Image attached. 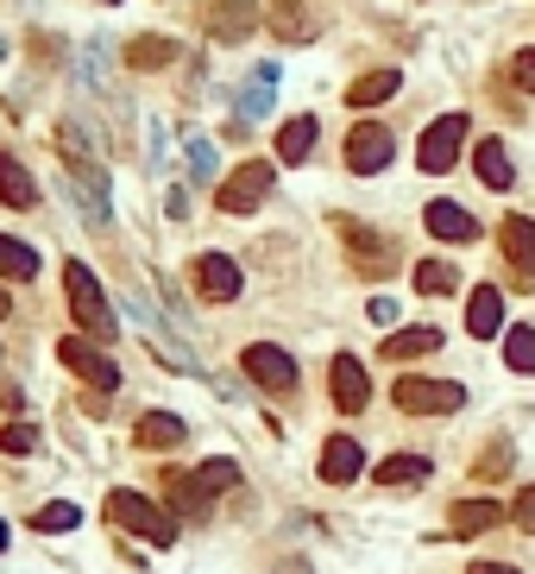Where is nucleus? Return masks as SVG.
I'll return each instance as SVG.
<instances>
[{"mask_svg":"<svg viewBox=\"0 0 535 574\" xmlns=\"http://www.w3.org/2000/svg\"><path fill=\"white\" fill-rule=\"evenodd\" d=\"M504 366L511 373H535V329H511L504 335Z\"/></svg>","mask_w":535,"mask_h":574,"instance_id":"c756f323","label":"nucleus"},{"mask_svg":"<svg viewBox=\"0 0 535 574\" xmlns=\"http://www.w3.org/2000/svg\"><path fill=\"white\" fill-rule=\"evenodd\" d=\"M82 524V512L70 505V499H58V505H44L39 517H32V531H44V536H58V531H77Z\"/></svg>","mask_w":535,"mask_h":574,"instance_id":"2f4dec72","label":"nucleus"},{"mask_svg":"<svg viewBox=\"0 0 535 574\" xmlns=\"http://www.w3.org/2000/svg\"><path fill=\"white\" fill-rule=\"evenodd\" d=\"M63 291H70V310H77V322H82V335H89V341H114L120 335L114 310H108V291H101V278L89 272L82 259L63 265Z\"/></svg>","mask_w":535,"mask_h":574,"instance_id":"f257e3e1","label":"nucleus"},{"mask_svg":"<svg viewBox=\"0 0 535 574\" xmlns=\"http://www.w3.org/2000/svg\"><path fill=\"white\" fill-rule=\"evenodd\" d=\"M511 82L535 95V51H516V58H511Z\"/></svg>","mask_w":535,"mask_h":574,"instance_id":"f704fd0d","label":"nucleus"},{"mask_svg":"<svg viewBox=\"0 0 535 574\" xmlns=\"http://www.w3.org/2000/svg\"><path fill=\"white\" fill-rule=\"evenodd\" d=\"M504 329V298H497V284H478L473 303H466V335L473 341H492Z\"/></svg>","mask_w":535,"mask_h":574,"instance_id":"2eb2a0df","label":"nucleus"},{"mask_svg":"<svg viewBox=\"0 0 535 574\" xmlns=\"http://www.w3.org/2000/svg\"><path fill=\"white\" fill-rule=\"evenodd\" d=\"M511 517H516V531H529V536H535V486H529V493H516Z\"/></svg>","mask_w":535,"mask_h":574,"instance_id":"c9c22d12","label":"nucleus"},{"mask_svg":"<svg viewBox=\"0 0 535 574\" xmlns=\"http://www.w3.org/2000/svg\"><path fill=\"white\" fill-rule=\"evenodd\" d=\"M460 404H466V392L454 379H416V373L397 379V411H410V416H447Z\"/></svg>","mask_w":535,"mask_h":574,"instance_id":"7ed1b4c3","label":"nucleus"},{"mask_svg":"<svg viewBox=\"0 0 535 574\" xmlns=\"http://www.w3.org/2000/svg\"><path fill=\"white\" fill-rule=\"evenodd\" d=\"M101 7H114V0H101Z\"/></svg>","mask_w":535,"mask_h":574,"instance_id":"a19ab883","label":"nucleus"},{"mask_svg":"<svg viewBox=\"0 0 535 574\" xmlns=\"http://www.w3.org/2000/svg\"><path fill=\"white\" fill-rule=\"evenodd\" d=\"M441 348V329H397V335L384 341V360H422Z\"/></svg>","mask_w":535,"mask_h":574,"instance_id":"b1692460","label":"nucleus"},{"mask_svg":"<svg viewBox=\"0 0 535 574\" xmlns=\"http://www.w3.org/2000/svg\"><path fill=\"white\" fill-rule=\"evenodd\" d=\"M7 310H13V298H7V291H0V316H7Z\"/></svg>","mask_w":535,"mask_h":574,"instance_id":"58836bf2","label":"nucleus"},{"mask_svg":"<svg viewBox=\"0 0 535 574\" xmlns=\"http://www.w3.org/2000/svg\"><path fill=\"white\" fill-rule=\"evenodd\" d=\"M460 145H466V114H441L428 133H422V145H416V164L422 171H454L460 164Z\"/></svg>","mask_w":535,"mask_h":574,"instance_id":"0eeeda50","label":"nucleus"},{"mask_svg":"<svg viewBox=\"0 0 535 574\" xmlns=\"http://www.w3.org/2000/svg\"><path fill=\"white\" fill-rule=\"evenodd\" d=\"M497 240H504V259H511L516 272L535 278V221H529V215H504Z\"/></svg>","mask_w":535,"mask_h":574,"instance_id":"f3484780","label":"nucleus"},{"mask_svg":"<svg viewBox=\"0 0 535 574\" xmlns=\"http://www.w3.org/2000/svg\"><path fill=\"white\" fill-rule=\"evenodd\" d=\"M0 202H7V209H32V202H39V183H32V171H26L13 152H0Z\"/></svg>","mask_w":535,"mask_h":574,"instance_id":"aec40b11","label":"nucleus"},{"mask_svg":"<svg viewBox=\"0 0 535 574\" xmlns=\"http://www.w3.org/2000/svg\"><path fill=\"white\" fill-rule=\"evenodd\" d=\"M391 152H397V145H391V133H384L378 120H360V127L346 133V164H353L360 178L384 171V164H391Z\"/></svg>","mask_w":535,"mask_h":574,"instance_id":"1a4fd4ad","label":"nucleus"},{"mask_svg":"<svg viewBox=\"0 0 535 574\" xmlns=\"http://www.w3.org/2000/svg\"><path fill=\"white\" fill-rule=\"evenodd\" d=\"M473 171H478V183L485 190H511V152H504V139H478L473 145Z\"/></svg>","mask_w":535,"mask_h":574,"instance_id":"a211bd4d","label":"nucleus"},{"mask_svg":"<svg viewBox=\"0 0 535 574\" xmlns=\"http://www.w3.org/2000/svg\"><path fill=\"white\" fill-rule=\"evenodd\" d=\"M271 183H277V171H271L265 159H252V164H240V171L221 183V197L214 202H221V215H252V209L271 197Z\"/></svg>","mask_w":535,"mask_h":574,"instance_id":"39448f33","label":"nucleus"},{"mask_svg":"<svg viewBox=\"0 0 535 574\" xmlns=\"http://www.w3.org/2000/svg\"><path fill=\"white\" fill-rule=\"evenodd\" d=\"M108 517H114L120 531L158 543V550H171V543H176V517L164 512V505H152L145 493H108Z\"/></svg>","mask_w":535,"mask_h":574,"instance_id":"f03ea898","label":"nucleus"},{"mask_svg":"<svg viewBox=\"0 0 535 574\" xmlns=\"http://www.w3.org/2000/svg\"><path fill=\"white\" fill-rule=\"evenodd\" d=\"M473 574H516V568H504V562H473Z\"/></svg>","mask_w":535,"mask_h":574,"instance_id":"4c0bfd02","label":"nucleus"},{"mask_svg":"<svg viewBox=\"0 0 535 574\" xmlns=\"http://www.w3.org/2000/svg\"><path fill=\"white\" fill-rule=\"evenodd\" d=\"M397 89H403L397 70H372V77H360L353 89H346V101H353V108H378V101H391Z\"/></svg>","mask_w":535,"mask_h":574,"instance_id":"5701e85b","label":"nucleus"},{"mask_svg":"<svg viewBox=\"0 0 535 574\" xmlns=\"http://www.w3.org/2000/svg\"><path fill=\"white\" fill-rule=\"evenodd\" d=\"M422 480H428V461L422 455H391L378 467V486H422Z\"/></svg>","mask_w":535,"mask_h":574,"instance_id":"cd10ccee","label":"nucleus"},{"mask_svg":"<svg viewBox=\"0 0 535 574\" xmlns=\"http://www.w3.org/2000/svg\"><path fill=\"white\" fill-rule=\"evenodd\" d=\"M63 152H70V178H77V202L89 209V221H108V178L95 171V159L77 145V127H63Z\"/></svg>","mask_w":535,"mask_h":574,"instance_id":"423d86ee","label":"nucleus"},{"mask_svg":"<svg viewBox=\"0 0 535 574\" xmlns=\"http://www.w3.org/2000/svg\"><path fill=\"white\" fill-rule=\"evenodd\" d=\"M265 108H271V70H259L246 89V114H265Z\"/></svg>","mask_w":535,"mask_h":574,"instance_id":"72a5a7b5","label":"nucleus"},{"mask_svg":"<svg viewBox=\"0 0 535 574\" xmlns=\"http://www.w3.org/2000/svg\"><path fill=\"white\" fill-rule=\"evenodd\" d=\"M171 58H176V39H158V32L127 44V63H133V70H164Z\"/></svg>","mask_w":535,"mask_h":574,"instance_id":"393cba45","label":"nucleus"},{"mask_svg":"<svg viewBox=\"0 0 535 574\" xmlns=\"http://www.w3.org/2000/svg\"><path fill=\"white\" fill-rule=\"evenodd\" d=\"M190 480H195L202 499H214V493H233V486H240V467H233V461H202Z\"/></svg>","mask_w":535,"mask_h":574,"instance_id":"bb28decb","label":"nucleus"},{"mask_svg":"<svg viewBox=\"0 0 535 574\" xmlns=\"http://www.w3.org/2000/svg\"><path fill=\"white\" fill-rule=\"evenodd\" d=\"M271 7V26L284 32V39H309V20H303V0H265Z\"/></svg>","mask_w":535,"mask_h":574,"instance_id":"7c9ffc66","label":"nucleus"},{"mask_svg":"<svg viewBox=\"0 0 535 574\" xmlns=\"http://www.w3.org/2000/svg\"><path fill=\"white\" fill-rule=\"evenodd\" d=\"M492 524H504V505H497V499H466V505H454V536H478V531H492Z\"/></svg>","mask_w":535,"mask_h":574,"instance_id":"4be33fe9","label":"nucleus"},{"mask_svg":"<svg viewBox=\"0 0 535 574\" xmlns=\"http://www.w3.org/2000/svg\"><path fill=\"white\" fill-rule=\"evenodd\" d=\"M0 550H7V524H0Z\"/></svg>","mask_w":535,"mask_h":574,"instance_id":"ea45409f","label":"nucleus"},{"mask_svg":"<svg viewBox=\"0 0 535 574\" xmlns=\"http://www.w3.org/2000/svg\"><path fill=\"white\" fill-rule=\"evenodd\" d=\"M416 291H422V298H447V291H460V272L447 265V259H422V265H416Z\"/></svg>","mask_w":535,"mask_h":574,"instance_id":"a878e982","label":"nucleus"},{"mask_svg":"<svg viewBox=\"0 0 535 574\" xmlns=\"http://www.w3.org/2000/svg\"><path fill=\"white\" fill-rule=\"evenodd\" d=\"M58 360L70 366L77 379H89L95 392H120V366L108 354H101L95 341H82V335H70V341H58Z\"/></svg>","mask_w":535,"mask_h":574,"instance_id":"6e6552de","label":"nucleus"},{"mask_svg":"<svg viewBox=\"0 0 535 574\" xmlns=\"http://www.w3.org/2000/svg\"><path fill=\"white\" fill-rule=\"evenodd\" d=\"M315 133H322V127H315V114L284 120V133H277V159H284V164H303L309 152H315Z\"/></svg>","mask_w":535,"mask_h":574,"instance_id":"412c9836","label":"nucleus"},{"mask_svg":"<svg viewBox=\"0 0 535 574\" xmlns=\"http://www.w3.org/2000/svg\"><path fill=\"white\" fill-rule=\"evenodd\" d=\"M504 467H511V449H492V455L478 461V474L492 480V474H504Z\"/></svg>","mask_w":535,"mask_h":574,"instance_id":"e433bc0d","label":"nucleus"},{"mask_svg":"<svg viewBox=\"0 0 535 574\" xmlns=\"http://www.w3.org/2000/svg\"><path fill=\"white\" fill-rule=\"evenodd\" d=\"M32 272H39V253H32L26 240L0 234V278H32Z\"/></svg>","mask_w":535,"mask_h":574,"instance_id":"c85d7f7f","label":"nucleus"},{"mask_svg":"<svg viewBox=\"0 0 535 574\" xmlns=\"http://www.w3.org/2000/svg\"><path fill=\"white\" fill-rule=\"evenodd\" d=\"M360 467H365V449L353 436H327V449H322V480L327 486H346V480H360Z\"/></svg>","mask_w":535,"mask_h":574,"instance_id":"4468645a","label":"nucleus"},{"mask_svg":"<svg viewBox=\"0 0 535 574\" xmlns=\"http://www.w3.org/2000/svg\"><path fill=\"white\" fill-rule=\"evenodd\" d=\"M240 284H246V278H240V265H233L228 253H202V259H195V291H202L209 303H233V298H240Z\"/></svg>","mask_w":535,"mask_h":574,"instance_id":"9d476101","label":"nucleus"},{"mask_svg":"<svg viewBox=\"0 0 535 574\" xmlns=\"http://www.w3.org/2000/svg\"><path fill=\"white\" fill-rule=\"evenodd\" d=\"M341 234H346V246H353V265H360V272L384 278L391 265H397V246H391V240H378L372 228H360V221H341Z\"/></svg>","mask_w":535,"mask_h":574,"instance_id":"f8f14e48","label":"nucleus"},{"mask_svg":"<svg viewBox=\"0 0 535 574\" xmlns=\"http://www.w3.org/2000/svg\"><path fill=\"white\" fill-rule=\"evenodd\" d=\"M327 392H334V404L353 416V411H365V397H372V379H365V366H360L353 354H334V366H327Z\"/></svg>","mask_w":535,"mask_h":574,"instance_id":"9b49d317","label":"nucleus"},{"mask_svg":"<svg viewBox=\"0 0 535 574\" xmlns=\"http://www.w3.org/2000/svg\"><path fill=\"white\" fill-rule=\"evenodd\" d=\"M422 221H428V234L447 240V246H466V240H478V221L460 209V202H428L422 209Z\"/></svg>","mask_w":535,"mask_h":574,"instance_id":"ddd939ff","label":"nucleus"},{"mask_svg":"<svg viewBox=\"0 0 535 574\" xmlns=\"http://www.w3.org/2000/svg\"><path fill=\"white\" fill-rule=\"evenodd\" d=\"M0 449H7V455H32V449H39V430H32V423H7V430H0Z\"/></svg>","mask_w":535,"mask_h":574,"instance_id":"473e14b6","label":"nucleus"},{"mask_svg":"<svg viewBox=\"0 0 535 574\" xmlns=\"http://www.w3.org/2000/svg\"><path fill=\"white\" fill-rule=\"evenodd\" d=\"M252 26H259V7H252V0H214L209 7V32L214 39H246Z\"/></svg>","mask_w":535,"mask_h":574,"instance_id":"dca6fc26","label":"nucleus"},{"mask_svg":"<svg viewBox=\"0 0 535 574\" xmlns=\"http://www.w3.org/2000/svg\"><path fill=\"white\" fill-rule=\"evenodd\" d=\"M133 442H139V449H152V455H164V449H176V442H183V416L145 411V416H139V430H133Z\"/></svg>","mask_w":535,"mask_h":574,"instance_id":"6ab92c4d","label":"nucleus"},{"mask_svg":"<svg viewBox=\"0 0 535 574\" xmlns=\"http://www.w3.org/2000/svg\"><path fill=\"white\" fill-rule=\"evenodd\" d=\"M240 366H246V379L259 385V392H271V397L296 392V360H290L284 348H271V341H252L246 354H240Z\"/></svg>","mask_w":535,"mask_h":574,"instance_id":"20e7f679","label":"nucleus"}]
</instances>
